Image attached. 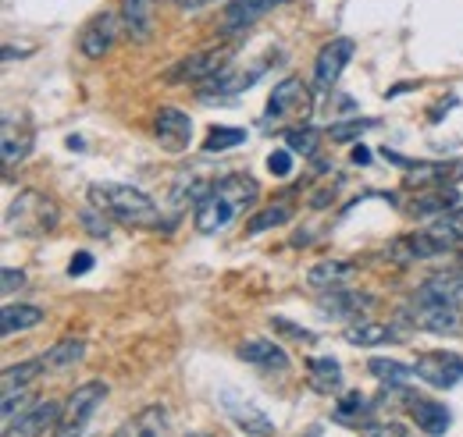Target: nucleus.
I'll use <instances>...</instances> for the list:
<instances>
[{"label": "nucleus", "mask_w": 463, "mask_h": 437, "mask_svg": "<svg viewBox=\"0 0 463 437\" xmlns=\"http://www.w3.org/2000/svg\"><path fill=\"white\" fill-rule=\"evenodd\" d=\"M257 196H260V185L250 174H239V171L211 181L207 192L196 200V210H193L196 231H203V235L225 231L232 220L246 214V207H253Z\"/></svg>", "instance_id": "nucleus-1"}, {"label": "nucleus", "mask_w": 463, "mask_h": 437, "mask_svg": "<svg viewBox=\"0 0 463 437\" xmlns=\"http://www.w3.org/2000/svg\"><path fill=\"white\" fill-rule=\"evenodd\" d=\"M90 203L97 210H104L118 224H132V228H154L161 220L157 203L132 189V185H121V181H93L90 185Z\"/></svg>", "instance_id": "nucleus-2"}, {"label": "nucleus", "mask_w": 463, "mask_h": 437, "mask_svg": "<svg viewBox=\"0 0 463 437\" xmlns=\"http://www.w3.org/2000/svg\"><path fill=\"white\" fill-rule=\"evenodd\" d=\"M61 210L58 203L40 192V189H22L11 203H7V214H4V224L11 235H25V238H36V235H51L58 228Z\"/></svg>", "instance_id": "nucleus-3"}, {"label": "nucleus", "mask_w": 463, "mask_h": 437, "mask_svg": "<svg viewBox=\"0 0 463 437\" xmlns=\"http://www.w3.org/2000/svg\"><path fill=\"white\" fill-rule=\"evenodd\" d=\"M108 398V384L104 381H90L82 387H75L61 409V420L54 427V437H82L90 427V416L100 409V402Z\"/></svg>", "instance_id": "nucleus-4"}, {"label": "nucleus", "mask_w": 463, "mask_h": 437, "mask_svg": "<svg viewBox=\"0 0 463 437\" xmlns=\"http://www.w3.org/2000/svg\"><path fill=\"white\" fill-rule=\"evenodd\" d=\"M385 157L392 164L403 167V189H417V192H428V189H453L463 178L460 161H403L396 153L385 150Z\"/></svg>", "instance_id": "nucleus-5"}, {"label": "nucleus", "mask_w": 463, "mask_h": 437, "mask_svg": "<svg viewBox=\"0 0 463 437\" xmlns=\"http://www.w3.org/2000/svg\"><path fill=\"white\" fill-rule=\"evenodd\" d=\"M310 107H314V97L307 89L303 79H282L271 97H268V110H264V121L268 125H286V121H307L310 117Z\"/></svg>", "instance_id": "nucleus-6"}, {"label": "nucleus", "mask_w": 463, "mask_h": 437, "mask_svg": "<svg viewBox=\"0 0 463 437\" xmlns=\"http://www.w3.org/2000/svg\"><path fill=\"white\" fill-rule=\"evenodd\" d=\"M400 321L417 330H431V334H460L463 306H442V302L410 299L403 310H400Z\"/></svg>", "instance_id": "nucleus-7"}, {"label": "nucleus", "mask_w": 463, "mask_h": 437, "mask_svg": "<svg viewBox=\"0 0 463 437\" xmlns=\"http://www.w3.org/2000/svg\"><path fill=\"white\" fill-rule=\"evenodd\" d=\"M413 374L417 381L431 384V387H457L463 381V356L457 352H446V349H431V352H420L417 363H413Z\"/></svg>", "instance_id": "nucleus-8"}, {"label": "nucleus", "mask_w": 463, "mask_h": 437, "mask_svg": "<svg viewBox=\"0 0 463 437\" xmlns=\"http://www.w3.org/2000/svg\"><path fill=\"white\" fill-rule=\"evenodd\" d=\"M353 54H356V43L346 40V36L325 43L317 60H314V89H317V93L335 89V82H339V75L346 71V64L353 60Z\"/></svg>", "instance_id": "nucleus-9"}, {"label": "nucleus", "mask_w": 463, "mask_h": 437, "mask_svg": "<svg viewBox=\"0 0 463 437\" xmlns=\"http://www.w3.org/2000/svg\"><path fill=\"white\" fill-rule=\"evenodd\" d=\"M229 60H232V47L200 51V54L178 60V64H175L165 79H168V82H207V79H214L222 68H229Z\"/></svg>", "instance_id": "nucleus-10"}, {"label": "nucleus", "mask_w": 463, "mask_h": 437, "mask_svg": "<svg viewBox=\"0 0 463 437\" xmlns=\"http://www.w3.org/2000/svg\"><path fill=\"white\" fill-rule=\"evenodd\" d=\"M154 135H157L161 150L182 153L193 143V117L178 107H161L154 114Z\"/></svg>", "instance_id": "nucleus-11"}, {"label": "nucleus", "mask_w": 463, "mask_h": 437, "mask_svg": "<svg viewBox=\"0 0 463 437\" xmlns=\"http://www.w3.org/2000/svg\"><path fill=\"white\" fill-rule=\"evenodd\" d=\"M61 402L54 398H40L36 405H29L22 416H14L11 423H4V437H40L47 427H58L61 420Z\"/></svg>", "instance_id": "nucleus-12"}, {"label": "nucleus", "mask_w": 463, "mask_h": 437, "mask_svg": "<svg viewBox=\"0 0 463 437\" xmlns=\"http://www.w3.org/2000/svg\"><path fill=\"white\" fill-rule=\"evenodd\" d=\"M118 29H121V18H118L115 11H100L97 18H90L86 29H82V36H79V51H82V57L100 60V57L111 51Z\"/></svg>", "instance_id": "nucleus-13"}, {"label": "nucleus", "mask_w": 463, "mask_h": 437, "mask_svg": "<svg viewBox=\"0 0 463 437\" xmlns=\"http://www.w3.org/2000/svg\"><path fill=\"white\" fill-rule=\"evenodd\" d=\"M403 409L428 437H442L453 423L449 409L442 402H435V398H424V395H403Z\"/></svg>", "instance_id": "nucleus-14"}, {"label": "nucleus", "mask_w": 463, "mask_h": 437, "mask_svg": "<svg viewBox=\"0 0 463 437\" xmlns=\"http://www.w3.org/2000/svg\"><path fill=\"white\" fill-rule=\"evenodd\" d=\"M367 306H371V295L353 292V288H328V292H321V299H317V310H321L325 321H349V317H360Z\"/></svg>", "instance_id": "nucleus-15"}, {"label": "nucleus", "mask_w": 463, "mask_h": 437, "mask_svg": "<svg viewBox=\"0 0 463 437\" xmlns=\"http://www.w3.org/2000/svg\"><path fill=\"white\" fill-rule=\"evenodd\" d=\"M282 0H229L225 11H222V33L235 36V33H246L253 22H260L268 11H275Z\"/></svg>", "instance_id": "nucleus-16"}, {"label": "nucleus", "mask_w": 463, "mask_h": 437, "mask_svg": "<svg viewBox=\"0 0 463 437\" xmlns=\"http://www.w3.org/2000/svg\"><path fill=\"white\" fill-rule=\"evenodd\" d=\"M33 150V125L29 117H14V114H4V143H0V153H4V167L22 164Z\"/></svg>", "instance_id": "nucleus-17"}, {"label": "nucleus", "mask_w": 463, "mask_h": 437, "mask_svg": "<svg viewBox=\"0 0 463 437\" xmlns=\"http://www.w3.org/2000/svg\"><path fill=\"white\" fill-rule=\"evenodd\" d=\"M410 299H420V302H442V306H463V271L431 274Z\"/></svg>", "instance_id": "nucleus-18"}, {"label": "nucleus", "mask_w": 463, "mask_h": 437, "mask_svg": "<svg viewBox=\"0 0 463 437\" xmlns=\"http://www.w3.org/2000/svg\"><path fill=\"white\" fill-rule=\"evenodd\" d=\"M235 356H239L242 363L257 367V370H268V374H275V370H289V356H286V349H282L279 341H268V338H250V341H242V345L235 349Z\"/></svg>", "instance_id": "nucleus-19"}, {"label": "nucleus", "mask_w": 463, "mask_h": 437, "mask_svg": "<svg viewBox=\"0 0 463 437\" xmlns=\"http://www.w3.org/2000/svg\"><path fill=\"white\" fill-rule=\"evenodd\" d=\"M222 405H225V413H229L232 423H235L239 431H246L250 437H275V423H271L268 413H260L257 405L235 398V395H229V391L222 395Z\"/></svg>", "instance_id": "nucleus-20"}, {"label": "nucleus", "mask_w": 463, "mask_h": 437, "mask_svg": "<svg viewBox=\"0 0 463 437\" xmlns=\"http://www.w3.org/2000/svg\"><path fill=\"white\" fill-rule=\"evenodd\" d=\"M115 437H172V416L165 405H146L118 427Z\"/></svg>", "instance_id": "nucleus-21"}, {"label": "nucleus", "mask_w": 463, "mask_h": 437, "mask_svg": "<svg viewBox=\"0 0 463 437\" xmlns=\"http://www.w3.org/2000/svg\"><path fill=\"white\" fill-rule=\"evenodd\" d=\"M118 18H121V29L132 43H146L157 29L154 25V0H121Z\"/></svg>", "instance_id": "nucleus-22"}, {"label": "nucleus", "mask_w": 463, "mask_h": 437, "mask_svg": "<svg viewBox=\"0 0 463 437\" xmlns=\"http://www.w3.org/2000/svg\"><path fill=\"white\" fill-rule=\"evenodd\" d=\"M346 338L349 345H356V349H374V345H403V330L396 328V324H378V321H356V324H349L346 328Z\"/></svg>", "instance_id": "nucleus-23"}, {"label": "nucleus", "mask_w": 463, "mask_h": 437, "mask_svg": "<svg viewBox=\"0 0 463 437\" xmlns=\"http://www.w3.org/2000/svg\"><path fill=\"white\" fill-rule=\"evenodd\" d=\"M356 274L353 260H321L307 271V284L317 288V292H328V288H346Z\"/></svg>", "instance_id": "nucleus-24"}, {"label": "nucleus", "mask_w": 463, "mask_h": 437, "mask_svg": "<svg viewBox=\"0 0 463 437\" xmlns=\"http://www.w3.org/2000/svg\"><path fill=\"white\" fill-rule=\"evenodd\" d=\"M307 384L317 395H339L343 391V367L332 356H317L307 363Z\"/></svg>", "instance_id": "nucleus-25"}, {"label": "nucleus", "mask_w": 463, "mask_h": 437, "mask_svg": "<svg viewBox=\"0 0 463 437\" xmlns=\"http://www.w3.org/2000/svg\"><path fill=\"white\" fill-rule=\"evenodd\" d=\"M43 310L40 306H25V302H7L4 310H0V334L4 338H11V334H22V330H33L43 324Z\"/></svg>", "instance_id": "nucleus-26"}, {"label": "nucleus", "mask_w": 463, "mask_h": 437, "mask_svg": "<svg viewBox=\"0 0 463 437\" xmlns=\"http://www.w3.org/2000/svg\"><path fill=\"white\" fill-rule=\"evenodd\" d=\"M374 409H378V398H367V395L353 391V395H346V398H339V405H335L332 420L356 431L360 423H367V420H371V413H374Z\"/></svg>", "instance_id": "nucleus-27"}, {"label": "nucleus", "mask_w": 463, "mask_h": 437, "mask_svg": "<svg viewBox=\"0 0 463 437\" xmlns=\"http://www.w3.org/2000/svg\"><path fill=\"white\" fill-rule=\"evenodd\" d=\"M453 207H460V196H457V189H435V192H428V196H420V200H413L406 210L413 214V218H442V214H449Z\"/></svg>", "instance_id": "nucleus-28"}, {"label": "nucleus", "mask_w": 463, "mask_h": 437, "mask_svg": "<svg viewBox=\"0 0 463 437\" xmlns=\"http://www.w3.org/2000/svg\"><path fill=\"white\" fill-rule=\"evenodd\" d=\"M82 356H86V341H82V338H61L58 345H51V349L43 352L47 374H61V370L75 367Z\"/></svg>", "instance_id": "nucleus-29"}, {"label": "nucleus", "mask_w": 463, "mask_h": 437, "mask_svg": "<svg viewBox=\"0 0 463 437\" xmlns=\"http://www.w3.org/2000/svg\"><path fill=\"white\" fill-rule=\"evenodd\" d=\"M428 231L435 235V242L449 253V249H457L463 242V207H453L449 214H442V218H435L428 224Z\"/></svg>", "instance_id": "nucleus-30"}, {"label": "nucleus", "mask_w": 463, "mask_h": 437, "mask_svg": "<svg viewBox=\"0 0 463 437\" xmlns=\"http://www.w3.org/2000/svg\"><path fill=\"white\" fill-rule=\"evenodd\" d=\"M367 370H371V377L374 381H382L389 391H403L410 377H417L413 374V367H406V363H396V359H371L367 363Z\"/></svg>", "instance_id": "nucleus-31"}, {"label": "nucleus", "mask_w": 463, "mask_h": 437, "mask_svg": "<svg viewBox=\"0 0 463 437\" xmlns=\"http://www.w3.org/2000/svg\"><path fill=\"white\" fill-rule=\"evenodd\" d=\"M40 374H47V363H43V356H36V359H25V363H14V367H7V370L0 374L4 395H7V391H22V387H29V384L36 381Z\"/></svg>", "instance_id": "nucleus-32"}, {"label": "nucleus", "mask_w": 463, "mask_h": 437, "mask_svg": "<svg viewBox=\"0 0 463 437\" xmlns=\"http://www.w3.org/2000/svg\"><path fill=\"white\" fill-rule=\"evenodd\" d=\"M289 218H292V203H271V207H264L260 214H253V218L246 220V235H260L268 228L286 224Z\"/></svg>", "instance_id": "nucleus-33"}, {"label": "nucleus", "mask_w": 463, "mask_h": 437, "mask_svg": "<svg viewBox=\"0 0 463 437\" xmlns=\"http://www.w3.org/2000/svg\"><path fill=\"white\" fill-rule=\"evenodd\" d=\"M317 143H321V132L310 128V125H299L286 132V146L292 153H303V157H317Z\"/></svg>", "instance_id": "nucleus-34"}, {"label": "nucleus", "mask_w": 463, "mask_h": 437, "mask_svg": "<svg viewBox=\"0 0 463 437\" xmlns=\"http://www.w3.org/2000/svg\"><path fill=\"white\" fill-rule=\"evenodd\" d=\"M239 143H246V132H242V128H211L203 150H207V153H225V150L239 146Z\"/></svg>", "instance_id": "nucleus-35"}, {"label": "nucleus", "mask_w": 463, "mask_h": 437, "mask_svg": "<svg viewBox=\"0 0 463 437\" xmlns=\"http://www.w3.org/2000/svg\"><path fill=\"white\" fill-rule=\"evenodd\" d=\"M268 324H271V330H275L279 338H289V341H299V345H314V341H317L314 330L303 328V324H292V321H286V317H271Z\"/></svg>", "instance_id": "nucleus-36"}, {"label": "nucleus", "mask_w": 463, "mask_h": 437, "mask_svg": "<svg viewBox=\"0 0 463 437\" xmlns=\"http://www.w3.org/2000/svg\"><path fill=\"white\" fill-rule=\"evenodd\" d=\"M82 224H86V231L93 235V238H108L111 235V224H108V214L104 210H97L93 203L82 210Z\"/></svg>", "instance_id": "nucleus-37"}, {"label": "nucleus", "mask_w": 463, "mask_h": 437, "mask_svg": "<svg viewBox=\"0 0 463 437\" xmlns=\"http://www.w3.org/2000/svg\"><path fill=\"white\" fill-rule=\"evenodd\" d=\"M364 128H374V121H360V117H353V121H343V125H332L328 135H332V143H349V139H356Z\"/></svg>", "instance_id": "nucleus-38"}, {"label": "nucleus", "mask_w": 463, "mask_h": 437, "mask_svg": "<svg viewBox=\"0 0 463 437\" xmlns=\"http://www.w3.org/2000/svg\"><path fill=\"white\" fill-rule=\"evenodd\" d=\"M356 431H360V437H410L406 427H400V423H374V420L360 423Z\"/></svg>", "instance_id": "nucleus-39"}, {"label": "nucleus", "mask_w": 463, "mask_h": 437, "mask_svg": "<svg viewBox=\"0 0 463 437\" xmlns=\"http://www.w3.org/2000/svg\"><path fill=\"white\" fill-rule=\"evenodd\" d=\"M268 171H271L275 178H289L292 174V150L289 146H282V150H271V153H268Z\"/></svg>", "instance_id": "nucleus-40"}, {"label": "nucleus", "mask_w": 463, "mask_h": 437, "mask_svg": "<svg viewBox=\"0 0 463 437\" xmlns=\"http://www.w3.org/2000/svg\"><path fill=\"white\" fill-rule=\"evenodd\" d=\"M93 271V256L90 253H75L71 264H68V277H82V274Z\"/></svg>", "instance_id": "nucleus-41"}, {"label": "nucleus", "mask_w": 463, "mask_h": 437, "mask_svg": "<svg viewBox=\"0 0 463 437\" xmlns=\"http://www.w3.org/2000/svg\"><path fill=\"white\" fill-rule=\"evenodd\" d=\"M14 288H25V274L22 271H4V292H14Z\"/></svg>", "instance_id": "nucleus-42"}, {"label": "nucleus", "mask_w": 463, "mask_h": 437, "mask_svg": "<svg viewBox=\"0 0 463 437\" xmlns=\"http://www.w3.org/2000/svg\"><path fill=\"white\" fill-rule=\"evenodd\" d=\"M182 11H200V7H207V4H214V0H175Z\"/></svg>", "instance_id": "nucleus-43"}, {"label": "nucleus", "mask_w": 463, "mask_h": 437, "mask_svg": "<svg viewBox=\"0 0 463 437\" xmlns=\"http://www.w3.org/2000/svg\"><path fill=\"white\" fill-rule=\"evenodd\" d=\"M367 161H371L367 146H356V150H353V164H367Z\"/></svg>", "instance_id": "nucleus-44"}]
</instances>
